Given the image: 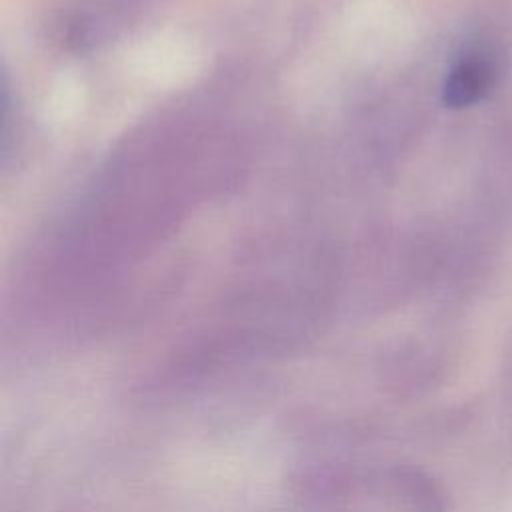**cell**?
Returning a JSON list of instances; mask_svg holds the SVG:
<instances>
[{"label":"cell","instance_id":"1","mask_svg":"<svg viewBox=\"0 0 512 512\" xmlns=\"http://www.w3.org/2000/svg\"><path fill=\"white\" fill-rule=\"evenodd\" d=\"M496 80V64L488 54L462 56L446 76L442 100L448 108H466L482 100Z\"/></svg>","mask_w":512,"mask_h":512}]
</instances>
